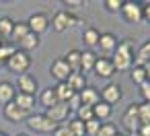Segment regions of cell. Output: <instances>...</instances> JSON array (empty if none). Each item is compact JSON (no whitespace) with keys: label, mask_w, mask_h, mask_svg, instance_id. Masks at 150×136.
Wrapping results in <instances>:
<instances>
[{"label":"cell","mask_w":150,"mask_h":136,"mask_svg":"<svg viewBox=\"0 0 150 136\" xmlns=\"http://www.w3.org/2000/svg\"><path fill=\"white\" fill-rule=\"evenodd\" d=\"M95 62H97L95 52H82V54H80V70H82L84 74L95 68Z\"/></svg>","instance_id":"obj_25"},{"label":"cell","mask_w":150,"mask_h":136,"mask_svg":"<svg viewBox=\"0 0 150 136\" xmlns=\"http://www.w3.org/2000/svg\"><path fill=\"white\" fill-rule=\"evenodd\" d=\"M27 33H31L29 31V27H27V21L23 23V21H19V23H15V27H13V33H11V39L17 43V41H21Z\"/></svg>","instance_id":"obj_27"},{"label":"cell","mask_w":150,"mask_h":136,"mask_svg":"<svg viewBox=\"0 0 150 136\" xmlns=\"http://www.w3.org/2000/svg\"><path fill=\"white\" fill-rule=\"evenodd\" d=\"M52 136H74V134H72V130L68 128V124H58L56 130L52 132Z\"/></svg>","instance_id":"obj_35"},{"label":"cell","mask_w":150,"mask_h":136,"mask_svg":"<svg viewBox=\"0 0 150 136\" xmlns=\"http://www.w3.org/2000/svg\"><path fill=\"white\" fill-rule=\"evenodd\" d=\"M0 46H2V43H0ZM4 64V58H2V50H0V66H2Z\"/></svg>","instance_id":"obj_42"},{"label":"cell","mask_w":150,"mask_h":136,"mask_svg":"<svg viewBox=\"0 0 150 136\" xmlns=\"http://www.w3.org/2000/svg\"><path fill=\"white\" fill-rule=\"evenodd\" d=\"M54 91H56V95H58V101L60 103H68L76 93H74V89L68 85V83H58L56 87H54Z\"/></svg>","instance_id":"obj_20"},{"label":"cell","mask_w":150,"mask_h":136,"mask_svg":"<svg viewBox=\"0 0 150 136\" xmlns=\"http://www.w3.org/2000/svg\"><path fill=\"white\" fill-rule=\"evenodd\" d=\"M13 27H15V21L11 17H0V35H2V39H11Z\"/></svg>","instance_id":"obj_28"},{"label":"cell","mask_w":150,"mask_h":136,"mask_svg":"<svg viewBox=\"0 0 150 136\" xmlns=\"http://www.w3.org/2000/svg\"><path fill=\"white\" fill-rule=\"evenodd\" d=\"M117 132H119V130H117V126H115L113 122H103L97 136H115Z\"/></svg>","instance_id":"obj_32"},{"label":"cell","mask_w":150,"mask_h":136,"mask_svg":"<svg viewBox=\"0 0 150 136\" xmlns=\"http://www.w3.org/2000/svg\"><path fill=\"white\" fill-rule=\"evenodd\" d=\"M111 111H113V105H109V103H105V101H99V103L93 105V115H95V120H99V122L107 120V117L111 115Z\"/></svg>","instance_id":"obj_23"},{"label":"cell","mask_w":150,"mask_h":136,"mask_svg":"<svg viewBox=\"0 0 150 136\" xmlns=\"http://www.w3.org/2000/svg\"><path fill=\"white\" fill-rule=\"evenodd\" d=\"M140 95H142L144 103H150V80H146L144 85H140Z\"/></svg>","instance_id":"obj_36"},{"label":"cell","mask_w":150,"mask_h":136,"mask_svg":"<svg viewBox=\"0 0 150 136\" xmlns=\"http://www.w3.org/2000/svg\"><path fill=\"white\" fill-rule=\"evenodd\" d=\"M27 27H29L31 33L43 35V33L50 29V19H47L43 13H33V15L29 17V21H27Z\"/></svg>","instance_id":"obj_8"},{"label":"cell","mask_w":150,"mask_h":136,"mask_svg":"<svg viewBox=\"0 0 150 136\" xmlns=\"http://www.w3.org/2000/svg\"><path fill=\"white\" fill-rule=\"evenodd\" d=\"M39 35H35V33H27L21 41H17V50H21V52H31V50H35L37 46H39Z\"/></svg>","instance_id":"obj_18"},{"label":"cell","mask_w":150,"mask_h":136,"mask_svg":"<svg viewBox=\"0 0 150 136\" xmlns=\"http://www.w3.org/2000/svg\"><path fill=\"white\" fill-rule=\"evenodd\" d=\"M50 74H52L58 83H66L68 76L72 74V70H70V66L64 62V58H56V60L52 62V66H50Z\"/></svg>","instance_id":"obj_10"},{"label":"cell","mask_w":150,"mask_h":136,"mask_svg":"<svg viewBox=\"0 0 150 136\" xmlns=\"http://www.w3.org/2000/svg\"><path fill=\"white\" fill-rule=\"evenodd\" d=\"M15 103H17L23 111H27V113L31 115V111H33V107H35V97H33V95H25V93H17Z\"/></svg>","instance_id":"obj_22"},{"label":"cell","mask_w":150,"mask_h":136,"mask_svg":"<svg viewBox=\"0 0 150 136\" xmlns=\"http://www.w3.org/2000/svg\"><path fill=\"white\" fill-rule=\"evenodd\" d=\"M17 87V93H25V95H33L35 97V93L39 91V80L31 74V72H27V74H21L19 78H17V83H15Z\"/></svg>","instance_id":"obj_5"},{"label":"cell","mask_w":150,"mask_h":136,"mask_svg":"<svg viewBox=\"0 0 150 136\" xmlns=\"http://www.w3.org/2000/svg\"><path fill=\"white\" fill-rule=\"evenodd\" d=\"M80 105H82V103H80V95H78V93H76V95H74V97H72V99H70V101H68V107H70V109H72V111H76V109H78V107H80Z\"/></svg>","instance_id":"obj_37"},{"label":"cell","mask_w":150,"mask_h":136,"mask_svg":"<svg viewBox=\"0 0 150 136\" xmlns=\"http://www.w3.org/2000/svg\"><path fill=\"white\" fill-rule=\"evenodd\" d=\"M15 97H17V89H15L13 83H8V80H2V83H0V105L4 107L6 103L15 101Z\"/></svg>","instance_id":"obj_14"},{"label":"cell","mask_w":150,"mask_h":136,"mask_svg":"<svg viewBox=\"0 0 150 136\" xmlns=\"http://www.w3.org/2000/svg\"><path fill=\"white\" fill-rule=\"evenodd\" d=\"M134 50H136V46L129 39H123V41L117 43V50L111 56L115 72H119V70H132V66L136 62V52Z\"/></svg>","instance_id":"obj_1"},{"label":"cell","mask_w":150,"mask_h":136,"mask_svg":"<svg viewBox=\"0 0 150 136\" xmlns=\"http://www.w3.org/2000/svg\"><path fill=\"white\" fill-rule=\"evenodd\" d=\"M99 37H101V31L95 29V27H86L84 33H82V43L86 48H97L99 46Z\"/></svg>","instance_id":"obj_21"},{"label":"cell","mask_w":150,"mask_h":136,"mask_svg":"<svg viewBox=\"0 0 150 136\" xmlns=\"http://www.w3.org/2000/svg\"><path fill=\"white\" fill-rule=\"evenodd\" d=\"M99 95H101V101H105V103H109V105H115L117 101H121L123 91H121V87H119L117 83H109V85L103 87V91H101Z\"/></svg>","instance_id":"obj_11"},{"label":"cell","mask_w":150,"mask_h":136,"mask_svg":"<svg viewBox=\"0 0 150 136\" xmlns=\"http://www.w3.org/2000/svg\"><path fill=\"white\" fill-rule=\"evenodd\" d=\"M17 136H29V134H17Z\"/></svg>","instance_id":"obj_46"},{"label":"cell","mask_w":150,"mask_h":136,"mask_svg":"<svg viewBox=\"0 0 150 136\" xmlns=\"http://www.w3.org/2000/svg\"><path fill=\"white\" fill-rule=\"evenodd\" d=\"M76 23H78V17L76 15H72L70 11H58L54 15V19H52V29L56 33H64L70 27H74Z\"/></svg>","instance_id":"obj_3"},{"label":"cell","mask_w":150,"mask_h":136,"mask_svg":"<svg viewBox=\"0 0 150 136\" xmlns=\"http://www.w3.org/2000/svg\"><path fill=\"white\" fill-rule=\"evenodd\" d=\"M117 37L113 35V33H101V37H99V46L97 48H101V52H105V54H113L115 50H117Z\"/></svg>","instance_id":"obj_15"},{"label":"cell","mask_w":150,"mask_h":136,"mask_svg":"<svg viewBox=\"0 0 150 136\" xmlns=\"http://www.w3.org/2000/svg\"><path fill=\"white\" fill-rule=\"evenodd\" d=\"M0 43H4V39H2V35H0Z\"/></svg>","instance_id":"obj_45"},{"label":"cell","mask_w":150,"mask_h":136,"mask_svg":"<svg viewBox=\"0 0 150 136\" xmlns=\"http://www.w3.org/2000/svg\"><path fill=\"white\" fill-rule=\"evenodd\" d=\"M138 117L140 124H150V103H138Z\"/></svg>","instance_id":"obj_31"},{"label":"cell","mask_w":150,"mask_h":136,"mask_svg":"<svg viewBox=\"0 0 150 136\" xmlns=\"http://www.w3.org/2000/svg\"><path fill=\"white\" fill-rule=\"evenodd\" d=\"M115 136H125V134H121V132H117V134H115Z\"/></svg>","instance_id":"obj_44"},{"label":"cell","mask_w":150,"mask_h":136,"mask_svg":"<svg viewBox=\"0 0 150 136\" xmlns=\"http://www.w3.org/2000/svg\"><path fill=\"white\" fill-rule=\"evenodd\" d=\"M45 111L47 109H52L56 103H60L58 101V95H56V91H54V87H47V89H43L41 91V95H39V101H37Z\"/></svg>","instance_id":"obj_16"},{"label":"cell","mask_w":150,"mask_h":136,"mask_svg":"<svg viewBox=\"0 0 150 136\" xmlns=\"http://www.w3.org/2000/svg\"><path fill=\"white\" fill-rule=\"evenodd\" d=\"M6 70H11L13 74H17V76H21V74H27L29 72V68H31V56L27 54V52H21V50H17L8 60H6Z\"/></svg>","instance_id":"obj_2"},{"label":"cell","mask_w":150,"mask_h":136,"mask_svg":"<svg viewBox=\"0 0 150 136\" xmlns=\"http://www.w3.org/2000/svg\"><path fill=\"white\" fill-rule=\"evenodd\" d=\"M27 126H29V130H35V132H41V134H47V132L56 130V124L45 113H33V115H29L27 117Z\"/></svg>","instance_id":"obj_4"},{"label":"cell","mask_w":150,"mask_h":136,"mask_svg":"<svg viewBox=\"0 0 150 136\" xmlns=\"http://www.w3.org/2000/svg\"><path fill=\"white\" fill-rule=\"evenodd\" d=\"M101 124H103V122H99V120L86 122V124H84V134H86V136H97L99 130H101Z\"/></svg>","instance_id":"obj_33"},{"label":"cell","mask_w":150,"mask_h":136,"mask_svg":"<svg viewBox=\"0 0 150 136\" xmlns=\"http://www.w3.org/2000/svg\"><path fill=\"white\" fill-rule=\"evenodd\" d=\"M93 72H95L99 78H111V76L115 74V68H113L111 58H109V56H101V58H97Z\"/></svg>","instance_id":"obj_12"},{"label":"cell","mask_w":150,"mask_h":136,"mask_svg":"<svg viewBox=\"0 0 150 136\" xmlns=\"http://www.w3.org/2000/svg\"><path fill=\"white\" fill-rule=\"evenodd\" d=\"M80 54H82L80 50H70V52L64 56V62L70 66L72 72H82V70H80Z\"/></svg>","instance_id":"obj_24"},{"label":"cell","mask_w":150,"mask_h":136,"mask_svg":"<svg viewBox=\"0 0 150 136\" xmlns=\"http://www.w3.org/2000/svg\"><path fill=\"white\" fill-rule=\"evenodd\" d=\"M66 124H68V128L72 130L74 136H86V134H84V122H80L78 117H72V120H68Z\"/></svg>","instance_id":"obj_29"},{"label":"cell","mask_w":150,"mask_h":136,"mask_svg":"<svg viewBox=\"0 0 150 136\" xmlns=\"http://www.w3.org/2000/svg\"><path fill=\"white\" fill-rule=\"evenodd\" d=\"M119 13H121V17L127 23H140L142 21V4L140 2H134V0H129V2L123 0V6H121Z\"/></svg>","instance_id":"obj_7"},{"label":"cell","mask_w":150,"mask_h":136,"mask_svg":"<svg viewBox=\"0 0 150 136\" xmlns=\"http://www.w3.org/2000/svg\"><path fill=\"white\" fill-rule=\"evenodd\" d=\"M76 117L80 120V122H91V120H95V115H93V107H88V105H80L78 109H76Z\"/></svg>","instance_id":"obj_30"},{"label":"cell","mask_w":150,"mask_h":136,"mask_svg":"<svg viewBox=\"0 0 150 136\" xmlns=\"http://www.w3.org/2000/svg\"><path fill=\"white\" fill-rule=\"evenodd\" d=\"M78 95H80V103H82V105H88V107H93L95 103L101 101V95H99V91H97L95 87H86V89H82Z\"/></svg>","instance_id":"obj_17"},{"label":"cell","mask_w":150,"mask_h":136,"mask_svg":"<svg viewBox=\"0 0 150 136\" xmlns=\"http://www.w3.org/2000/svg\"><path fill=\"white\" fill-rule=\"evenodd\" d=\"M2 113H4V117H6L8 122H13V124H19V122H23V120H27V117H29V113H27V111H23L15 101L6 103V105L2 107Z\"/></svg>","instance_id":"obj_13"},{"label":"cell","mask_w":150,"mask_h":136,"mask_svg":"<svg viewBox=\"0 0 150 136\" xmlns=\"http://www.w3.org/2000/svg\"><path fill=\"white\" fill-rule=\"evenodd\" d=\"M66 83L74 89V93H80L82 89L88 87V83H86V74H84V72H72V74L68 76Z\"/></svg>","instance_id":"obj_19"},{"label":"cell","mask_w":150,"mask_h":136,"mask_svg":"<svg viewBox=\"0 0 150 136\" xmlns=\"http://www.w3.org/2000/svg\"><path fill=\"white\" fill-rule=\"evenodd\" d=\"M82 0H66V6H80Z\"/></svg>","instance_id":"obj_40"},{"label":"cell","mask_w":150,"mask_h":136,"mask_svg":"<svg viewBox=\"0 0 150 136\" xmlns=\"http://www.w3.org/2000/svg\"><path fill=\"white\" fill-rule=\"evenodd\" d=\"M144 68H146V76H148V80H150V62H146Z\"/></svg>","instance_id":"obj_41"},{"label":"cell","mask_w":150,"mask_h":136,"mask_svg":"<svg viewBox=\"0 0 150 136\" xmlns=\"http://www.w3.org/2000/svg\"><path fill=\"white\" fill-rule=\"evenodd\" d=\"M0 136H8V134H6V132H0Z\"/></svg>","instance_id":"obj_43"},{"label":"cell","mask_w":150,"mask_h":136,"mask_svg":"<svg viewBox=\"0 0 150 136\" xmlns=\"http://www.w3.org/2000/svg\"><path fill=\"white\" fill-rule=\"evenodd\" d=\"M121 124H123V128H125L129 134H138V128H140V117H138V103H132V105H127V109L123 111Z\"/></svg>","instance_id":"obj_6"},{"label":"cell","mask_w":150,"mask_h":136,"mask_svg":"<svg viewBox=\"0 0 150 136\" xmlns=\"http://www.w3.org/2000/svg\"><path fill=\"white\" fill-rule=\"evenodd\" d=\"M70 113H72V109L68 107V103H56L52 109L45 111V115H47L56 126H58V124H66L68 117H70Z\"/></svg>","instance_id":"obj_9"},{"label":"cell","mask_w":150,"mask_h":136,"mask_svg":"<svg viewBox=\"0 0 150 136\" xmlns=\"http://www.w3.org/2000/svg\"><path fill=\"white\" fill-rule=\"evenodd\" d=\"M138 134H140V136H150V124H140Z\"/></svg>","instance_id":"obj_39"},{"label":"cell","mask_w":150,"mask_h":136,"mask_svg":"<svg viewBox=\"0 0 150 136\" xmlns=\"http://www.w3.org/2000/svg\"><path fill=\"white\" fill-rule=\"evenodd\" d=\"M129 78L140 87V85H144L146 80H148V76H146V68L144 66H140V64H134L132 66V70H129Z\"/></svg>","instance_id":"obj_26"},{"label":"cell","mask_w":150,"mask_h":136,"mask_svg":"<svg viewBox=\"0 0 150 136\" xmlns=\"http://www.w3.org/2000/svg\"><path fill=\"white\" fill-rule=\"evenodd\" d=\"M123 6V0H105V9L109 13H119Z\"/></svg>","instance_id":"obj_34"},{"label":"cell","mask_w":150,"mask_h":136,"mask_svg":"<svg viewBox=\"0 0 150 136\" xmlns=\"http://www.w3.org/2000/svg\"><path fill=\"white\" fill-rule=\"evenodd\" d=\"M142 21H148L150 23V0L142 4Z\"/></svg>","instance_id":"obj_38"}]
</instances>
